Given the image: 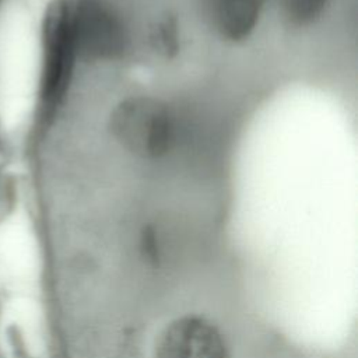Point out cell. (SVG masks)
<instances>
[{
  "instance_id": "cell-1",
  "label": "cell",
  "mask_w": 358,
  "mask_h": 358,
  "mask_svg": "<svg viewBox=\"0 0 358 358\" xmlns=\"http://www.w3.org/2000/svg\"><path fill=\"white\" fill-rule=\"evenodd\" d=\"M175 113L161 99L130 96L112 112L110 129L115 138L131 154L141 158L166 155L176 143Z\"/></svg>"
},
{
  "instance_id": "cell-2",
  "label": "cell",
  "mask_w": 358,
  "mask_h": 358,
  "mask_svg": "<svg viewBox=\"0 0 358 358\" xmlns=\"http://www.w3.org/2000/svg\"><path fill=\"white\" fill-rule=\"evenodd\" d=\"M76 55L71 8L57 0L48 8L42 25L41 102L45 112H52L62 101Z\"/></svg>"
},
{
  "instance_id": "cell-3",
  "label": "cell",
  "mask_w": 358,
  "mask_h": 358,
  "mask_svg": "<svg viewBox=\"0 0 358 358\" xmlns=\"http://www.w3.org/2000/svg\"><path fill=\"white\" fill-rule=\"evenodd\" d=\"M76 53L85 60H110L123 55L129 35L119 15L98 0H85L71 11Z\"/></svg>"
},
{
  "instance_id": "cell-4",
  "label": "cell",
  "mask_w": 358,
  "mask_h": 358,
  "mask_svg": "<svg viewBox=\"0 0 358 358\" xmlns=\"http://www.w3.org/2000/svg\"><path fill=\"white\" fill-rule=\"evenodd\" d=\"M155 358H229L218 329L200 316H182L159 334Z\"/></svg>"
},
{
  "instance_id": "cell-5",
  "label": "cell",
  "mask_w": 358,
  "mask_h": 358,
  "mask_svg": "<svg viewBox=\"0 0 358 358\" xmlns=\"http://www.w3.org/2000/svg\"><path fill=\"white\" fill-rule=\"evenodd\" d=\"M264 0H206V17L228 41H242L256 27Z\"/></svg>"
},
{
  "instance_id": "cell-6",
  "label": "cell",
  "mask_w": 358,
  "mask_h": 358,
  "mask_svg": "<svg viewBox=\"0 0 358 358\" xmlns=\"http://www.w3.org/2000/svg\"><path fill=\"white\" fill-rule=\"evenodd\" d=\"M329 0H280L282 14L294 25H306L317 18Z\"/></svg>"
},
{
  "instance_id": "cell-7",
  "label": "cell",
  "mask_w": 358,
  "mask_h": 358,
  "mask_svg": "<svg viewBox=\"0 0 358 358\" xmlns=\"http://www.w3.org/2000/svg\"><path fill=\"white\" fill-rule=\"evenodd\" d=\"M151 48L161 56L171 57L178 50V31L176 24L172 18L159 20L148 35Z\"/></svg>"
},
{
  "instance_id": "cell-8",
  "label": "cell",
  "mask_w": 358,
  "mask_h": 358,
  "mask_svg": "<svg viewBox=\"0 0 358 358\" xmlns=\"http://www.w3.org/2000/svg\"><path fill=\"white\" fill-rule=\"evenodd\" d=\"M0 1H1V0H0Z\"/></svg>"
}]
</instances>
